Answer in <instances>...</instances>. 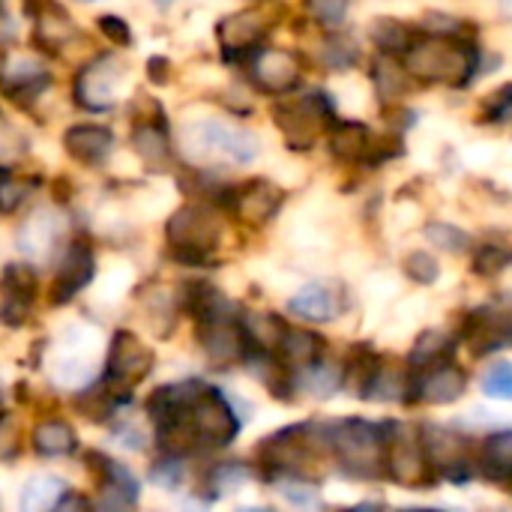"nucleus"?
I'll return each mask as SVG.
<instances>
[{
    "mask_svg": "<svg viewBox=\"0 0 512 512\" xmlns=\"http://www.w3.org/2000/svg\"><path fill=\"white\" fill-rule=\"evenodd\" d=\"M462 342L471 348L474 357H489L512 348V309H471L462 321Z\"/></svg>",
    "mask_w": 512,
    "mask_h": 512,
    "instance_id": "nucleus-15",
    "label": "nucleus"
},
{
    "mask_svg": "<svg viewBox=\"0 0 512 512\" xmlns=\"http://www.w3.org/2000/svg\"><path fill=\"white\" fill-rule=\"evenodd\" d=\"M387 477L405 489H423L435 483V468L426 459L420 432L405 423H393L387 444Z\"/></svg>",
    "mask_w": 512,
    "mask_h": 512,
    "instance_id": "nucleus-9",
    "label": "nucleus"
},
{
    "mask_svg": "<svg viewBox=\"0 0 512 512\" xmlns=\"http://www.w3.org/2000/svg\"><path fill=\"white\" fill-rule=\"evenodd\" d=\"M150 369H153V354H150V348L141 345L138 336L120 330V333L114 336V342H111V351H108V372H105L102 384H105L111 393L129 399L132 387H135L138 381H144V378L150 375Z\"/></svg>",
    "mask_w": 512,
    "mask_h": 512,
    "instance_id": "nucleus-10",
    "label": "nucleus"
},
{
    "mask_svg": "<svg viewBox=\"0 0 512 512\" xmlns=\"http://www.w3.org/2000/svg\"><path fill=\"white\" fill-rule=\"evenodd\" d=\"M36 192L33 177H18L15 171L0 174V216H15Z\"/></svg>",
    "mask_w": 512,
    "mask_h": 512,
    "instance_id": "nucleus-41",
    "label": "nucleus"
},
{
    "mask_svg": "<svg viewBox=\"0 0 512 512\" xmlns=\"http://www.w3.org/2000/svg\"><path fill=\"white\" fill-rule=\"evenodd\" d=\"M342 512H381V504H360V507H351V510Z\"/></svg>",
    "mask_w": 512,
    "mask_h": 512,
    "instance_id": "nucleus-55",
    "label": "nucleus"
},
{
    "mask_svg": "<svg viewBox=\"0 0 512 512\" xmlns=\"http://www.w3.org/2000/svg\"><path fill=\"white\" fill-rule=\"evenodd\" d=\"M117 147V135L102 123H72L63 129V150L84 168H102Z\"/></svg>",
    "mask_w": 512,
    "mask_h": 512,
    "instance_id": "nucleus-23",
    "label": "nucleus"
},
{
    "mask_svg": "<svg viewBox=\"0 0 512 512\" xmlns=\"http://www.w3.org/2000/svg\"><path fill=\"white\" fill-rule=\"evenodd\" d=\"M501 3V12L507 15V18H512V0H498Z\"/></svg>",
    "mask_w": 512,
    "mask_h": 512,
    "instance_id": "nucleus-57",
    "label": "nucleus"
},
{
    "mask_svg": "<svg viewBox=\"0 0 512 512\" xmlns=\"http://www.w3.org/2000/svg\"><path fill=\"white\" fill-rule=\"evenodd\" d=\"M375 138L360 120H339L330 132V150L339 162H366Z\"/></svg>",
    "mask_w": 512,
    "mask_h": 512,
    "instance_id": "nucleus-30",
    "label": "nucleus"
},
{
    "mask_svg": "<svg viewBox=\"0 0 512 512\" xmlns=\"http://www.w3.org/2000/svg\"><path fill=\"white\" fill-rule=\"evenodd\" d=\"M282 201H285V192L264 180V177H255L243 186H234L231 189V198H228V210L249 228H264L279 210H282Z\"/></svg>",
    "mask_w": 512,
    "mask_h": 512,
    "instance_id": "nucleus-17",
    "label": "nucleus"
},
{
    "mask_svg": "<svg viewBox=\"0 0 512 512\" xmlns=\"http://www.w3.org/2000/svg\"><path fill=\"white\" fill-rule=\"evenodd\" d=\"M411 384H414V372L411 369H402V366L387 363L381 357L375 375L369 378V384L363 390V402H378V405L411 402Z\"/></svg>",
    "mask_w": 512,
    "mask_h": 512,
    "instance_id": "nucleus-27",
    "label": "nucleus"
},
{
    "mask_svg": "<svg viewBox=\"0 0 512 512\" xmlns=\"http://www.w3.org/2000/svg\"><path fill=\"white\" fill-rule=\"evenodd\" d=\"M129 75V63L117 51L90 54L72 75V102L87 114H105L117 108L120 87Z\"/></svg>",
    "mask_w": 512,
    "mask_h": 512,
    "instance_id": "nucleus-6",
    "label": "nucleus"
},
{
    "mask_svg": "<svg viewBox=\"0 0 512 512\" xmlns=\"http://www.w3.org/2000/svg\"><path fill=\"white\" fill-rule=\"evenodd\" d=\"M18 39V21L9 0H0V48H12Z\"/></svg>",
    "mask_w": 512,
    "mask_h": 512,
    "instance_id": "nucleus-52",
    "label": "nucleus"
},
{
    "mask_svg": "<svg viewBox=\"0 0 512 512\" xmlns=\"http://www.w3.org/2000/svg\"><path fill=\"white\" fill-rule=\"evenodd\" d=\"M405 276L411 282H417V285H435L438 276H441V264L429 252H411L405 258Z\"/></svg>",
    "mask_w": 512,
    "mask_h": 512,
    "instance_id": "nucleus-46",
    "label": "nucleus"
},
{
    "mask_svg": "<svg viewBox=\"0 0 512 512\" xmlns=\"http://www.w3.org/2000/svg\"><path fill=\"white\" fill-rule=\"evenodd\" d=\"M54 72L39 48H0V93L18 108H33L48 96Z\"/></svg>",
    "mask_w": 512,
    "mask_h": 512,
    "instance_id": "nucleus-7",
    "label": "nucleus"
},
{
    "mask_svg": "<svg viewBox=\"0 0 512 512\" xmlns=\"http://www.w3.org/2000/svg\"><path fill=\"white\" fill-rule=\"evenodd\" d=\"M279 492L282 498L300 512H315L321 507V495L312 483H303V480H285L279 483Z\"/></svg>",
    "mask_w": 512,
    "mask_h": 512,
    "instance_id": "nucleus-45",
    "label": "nucleus"
},
{
    "mask_svg": "<svg viewBox=\"0 0 512 512\" xmlns=\"http://www.w3.org/2000/svg\"><path fill=\"white\" fill-rule=\"evenodd\" d=\"M33 450L45 459H63V456H72L78 450V435L75 429L66 423V420H39L33 435Z\"/></svg>",
    "mask_w": 512,
    "mask_h": 512,
    "instance_id": "nucleus-32",
    "label": "nucleus"
},
{
    "mask_svg": "<svg viewBox=\"0 0 512 512\" xmlns=\"http://www.w3.org/2000/svg\"><path fill=\"white\" fill-rule=\"evenodd\" d=\"M420 441L426 450L429 465L435 468V474L453 480V483H465L471 480V462H468V438L459 435L456 429L447 426H435L426 423L420 429Z\"/></svg>",
    "mask_w": 512,
    "mask_h": 512,
    "instance_id": "nucleus-12",
    "label": "nucleus"
},
{
    "mask_svg": "<svg viewBox=\"0 0 512 512\" xmlns=\"http://www.w3.org/2000/svg\"><path fill=\"white\" fill-rule=\"evenodd\" d=\"M81 3H99V0H81Z\"/></svg>",
    "mask_w": 512,
    "mask_h": 512,
    "instance_id": "nucleus-60",
    "label": "nucleus"
},
{
    "mask_svg": "<svg viewBox=\"0 0 512 512\" xmlns=\"http://www.w3.org/2000/svg\"><path fill=\"white\" fill-rule=\"evenodd\" d=\"M96 276V252L84 237H75L63 246L60 264H57V276L51 285V300L54 303H66L72 300L78 291H84Z\"/></svg>",
    "mask_w": 512,
    "mask_h": 512,
    "instance_id": "nucleus-19",
    "label": "nucleus"
},
{
    "mask_svg": "<svg viewBox=\"0 0 512 512\" xmlns=\"http://www.w3.org/2000/svg\"><path fill=\"white\" fill-rule=\"evenodd\" d=\"M90 468L99 477V510L102 512H132L138 504V480L135 474L102 456V453H90Z\"/></svg>",
    "mask_w": 512,
    "mask_h": 512,
    "instance_id": "nucleus-20",
    "label": "nucleus"
},
{
    "mask_svg": "<svg viewBox=\"0 0 512 512\" xmlns=\"http://www.w3.org/2000/svg\"><path fill=\"white\" fill-rule=\"evenodd\" d=\"M345 378H342V366L330 363V360H318L315 366H309L306 372L297 375V387H303L306 393H312L315 399H330L342 390Z\"/></svg>",
    "mask_w": 512,
    "mask_h": 512,
    "instance_id": "nucleus-37",
    "label": "nucleus"
},
{
    "mask_svg": "<svg viewBox=\"0 0 512 512\" xmlns=\"http://www.w3.org/2000/svg\"><path fill=\"white\" fill-rule=\"evenodd\" d=\"M426 240L432 246H438L441 252H450V255H459V252H465L471 246V237L462 228L450 225V222H429L426 225Z\"/></svg>",
    "mask_w": 512,
    "mask_h": 512,
    "instance_id": "nucleus-44",
    "label": "nucleus"
},
{
    "mask_svg": "<svg viewBox=\"0 0 512 512\" xmlns=\"http://www.w3.org/2000/svg\"><path fill=\"white\" fill-rule=\"evenodd\" d=\"M147 78L153 81V84H168L171 81V60H165V57H150L147 60Z\"/></svg>",
    "mask_w": 512,
    "mask_h": 512,
    "instance_id": "nucleus-53",
    "label": "nucleus"
},
{
    "mask_svg": "<svg viewBox=\"0 0 512 512\" xmlns=\"http://www.w3.org/2000/svg\"><path fill=\"white\" fill-rule=\"evenodd\" d=\"M348 309V294L336 282H309L291 300L288 312L309 324H333Z\"/></svg>",
    "mask_w": 512,
    "mask_h": 512,
    "instance_id": "nucleus-22",
    "label": "nucleus"
},
{
    "mask_svg": "<svg viewBox=\"0 0 512 512\" xmlns=\"http://www.w3.org/2000/svg\"><path fill=\"white\" fill-rule=\"evenodd\" d=\"M66 219L57 207H36L18 225V252L30 261L48 258L63 240Z\"/></svg>",
    "mask_w": 512,
    "mask_h": 512,
    "instance_id": "nucleus-21",
    "label": "nucleus"
},
{
    "mask_svg": "<svg viewBox=\"0 0 512 512\" xmlns=\"http://www.w3.org/2000/svg\"><path fill=\"white\" fill-rule=\"evenodd\" d=\"M237 512H273V510H267V507H246V510H237Z\"/></svg>",
    "mask_w": 512,
    "mask_h": 512,
    "instance_id": "nucleus-59",
    "label": "nucleus"
},
{
    "mask_svg": "<svg viewBox=\"0 0 512 512\" xmlns=\"http://www.w3.org/2000/svg\"><path fill=\"white\" fill-rule=\"evenodd\" d=\"M240 327L246 333L249 354L252 351H270V354H276V348H279V342H282V336L288 330V324L279 315H273V312H246L240 318Z\"/></svg>",
    "mask_w": 512,
    "mask_h": 512,
    "instance_id": "nucleus-34",
    "label": "nucleus"
},
{
    "mask_svg": "<svg viewBox=\"0 0 512 512\" xmlns=\"http://www.w3.org/2000/svg\"><path fill=\"white\" fill-rule=\"evenodd\" d=\"M270 27H273V21H270V15L264 9H240V12L225 15L216 24L222 57H228V60H249L261 48V42L267 39Z\"/></svg>",
    "mask_w": 512,
    "mask_h": 512,
    "instance_id": "nucleus-13",
    "label": "nucleus"
},
{
    "mask_svg": "<svg viewBox=\"0 0 512 512\" xmlns=\"http://www.w3.org/2000/svg\"><path fill=\"white\" fill-rule=\"evenodd\" d=\"M240 435V417L234 411V405L228 402V396L216 387H201L189 414H186V426L177 435V441L171 444L168 456H186L192 450H222L228 447L234 438Z\"/></svg>",
    "mask_w": 512,
    "mask_h": 512,
    "instance_id": "nucleus-3",
    "label": "nucleus"
},
{
    "mask_svg": "<svg viewBox=\"0 0 512 512\" xmlns=\"http://www.w3.org/2000/svg\"><path fill=\"white\" fill-rule=\"evenodd\" d=\"M153 483L162 486V489H177L180 486V477H183V468H180V459L177 456H168L165 462H159L153 468Z\"/></svg>",
    "mask_w": 512,
    "mask_h": 512,
    "instance_id": "nucleus-51",
    "label": "nucleus"
},
{
    "mask_svg": "<svg viewBox=\"0 0 512 512\" xmlns=\"http://www.w3.org/2000/svg\"><path fill=\"white\" fill-rule=\"evenodd\" d=\"M180 153L192 162V165H207L216 159L234 162V165H249L258 159L261 153V141L258 135H252L249 129L231 126L225 120H195L180 132Z\"/></svg>",
    "mask_w": 512,
    "mask_h": 512,
    "instance_id": "nucleus-4",
    "label": "nucleus"
},
{
    "mask_svg": "<svg viewBox=\"0 0 512 512\" xmlns=\"http://www.w3.org/2000/svg\"><path fill=\"white\" fill-rule=\"evenodd\" d=\"M408 57V75L426 81V84H447V87H465L474 81L480 69V51L465 36H426L411 45Z\"/></svg>",
    "mask_w": 512,
    "mask_h": 512,
    "instance_id": "nucleus-2",
    "label": "nucleus"
},
{
    "mask_svg": "<svg viewBox=\"0 0 512 512\" xmlns=\"http://www.w3.org/2000/svg\"><path fill=\"white\" fill-rule=\"evenodd\" d=\"M30 153V138L21 129V123H15L9 114L0 111V174L3 171H15Z\"/></svg>",
    "mask_w": 512,
    "mask_h": 512,
    "instance_id": "nucleus-38",
    "label": "nucleus"
},
{
    "mask_svg": "<svg viewBox=\"0 0 512 512\" xmlns=\"http://www.w3.org/2000/svg\"><path fill=\"white\" fill-rule=\"evenodd\" d=\"M480 471L489 483L512 489V429L492 432L480 450Z\"/></svg>",
    "mask_w": 512,
    "mask_h": 512,
    "instance_id": "nucleus-29",
    "label": "nucleus"
},
{
    "mask_svg": "<svg viewBox=\"0 0 512 512\" xmlns=\"http://www.w3.org/2000/svg\"><path fill=\"white\" fill-rule=\"evenodd\" d=\"M306 6L321 27H339L348 15L351 0H306Z\"/></svg>",
    "mask_w": 512,
    "mask_h": 512,
    "instance_id": "nucleus-49",
    "label": "nucleus"
},
{
    "mask_svg": "<svg viewBox=\"0 0 512 512\" xmlns=\"http://www.w3.org/2000/svg\"><path fill=\"white\" fill-rule=\"evenodd\" d=\"M183 309L198 321V324H213V321H234L237 306L210 282H186L183 285Z\"/></svg>",
    "mask_w": 512,
    "mask_h": 512,
    "instance_id": "nucleus-26",
    "label": "nucleus"
},
{
    "mask_svg": "<svg viewBox=\"0 0 512 512\" xmlns=\"http://www.w3.org/2000/svg\"><path fill=\"white\" fill-rule=\"evenodd\" d=\"M360 60V45L354 36L345 33H330L321 45H318V63L327 72H345Z\"/></svg>",
    "mask_w": 512,
    "mask_h": 512,
    "instance_id": "nucleus-39",
    "label": "nucleus"
},
{
    "mask_svg": "<svg viewBox=\"0 0 512 512\" xmlns=\"http://www.w3.org/2000/svg\"><path fill=\"white\" fill-rule=\"evenodd\" d=\"M393 420L372 423L363 417H348L330 426V453L339 468L357 480L387 477V444H390Z\"/></svg>",
    "mask_w": 512,
    "mask_h": 512,
    "instance_id": "nucleus-1",
    "label": "nucleus"
},
{
    "mask_svg": "<svg viewBox=\"0 0 512 512\" xmlns=\"http://www.w3.org/2000/svg\"><path fill=\"white\" fill-rule=\"evenodd\" d=\"M96 30L102 33V39H108L114 48H129L132 45V27L123 15H99L96 18Z\"/></svg>",
    "mask_w": 512,
    "mask_h": 512,
    "instance_id": "nucleus-48",
    "label": "nucleus"
},
{
    "mask_svg": "<svg viewBox=\"0 0 512 512\" xmlns=\"http://www.w3.org/2000/svg\"><path fill=\"white\" fill-rule=\"evenodd\" d=\"M249 78L261 93L270 96H285L291 90L300 87L303 78V63L294 51L288 48H273V45H261L252 57H249Z\"/></svg>",
    "mask_w": 512,
    "mask_h": 512,
    "instance_id": "nucleus-11",
    "label": "nucleus"
},
{
    "mask_svg": "<svg viewBox=\"0 0 512 512\" xmlns=\"http://www.w3.org/2000/svg\"><path fill=\"white\" fill-rule=\"evenodd\" d=\"M198 345H201L204 357L219 369H228L234 363H246V357H249V342H246V333L240 327V318L198 324Z\"/></svg>",
    "mask_w": 512,
    "mask_h": 512,
    "instance_id": "nucleus-25",
    "label": "nucleus"
},
{
    "mask_svg": "<svg viewBox=\"0 0 512 512\" xmlns=\"http://www.w3.org/2000/svg\"><path fill=\"white\" fill-rule=\"evenodd\" d=\"M378 363H381V354H375L366 342H357V345L348 351L345 363H342V378H345L342 390H348L351 396L363 399V390H366L369 378L375 375Z\"/></svg>",
    "mask_w": 512,
    "mask_h": 512,
    "instance_id": "nucleus-35",
    "label": "nucleus"
},
{
    "mask_svg": "<svg viewBox=\"0 0 512 512\" xmlns=\"http://www.w3.org/2000/svg\"><path fill=\"white\" fill-rule=\"evenodd\" d=\"M512 264V249L507 246H495V243H486V246H480L477 252H474V258H471V270L477 273V276H498V273H504L507 267Z\"/></svg>",
    "mask_w": 512,
    "mask_h": 512,
    "instance_id": "nucleus-43",
    "label": "nucleus"
},
{
    "mask_svg": "<svg viewBox=\"0 0 512 512\" xmlns=\"http://www.w3.org/2000/svg\"><path fill=\"white\" fill-rule=\"evenodd\" d=\"M396 512H444V510H432V507H408V510H396Z\"/></svg>",
    "mask_w": 512,
    "mask_h": 512,
    "instance_id": "nucleus-58",
    "label": "nucleus"
},
{
    "mask_svg": "<svg viewBox=\"0 0 512 512\" xmlns=\"http://www.w3.org/2000/svg\"><path fill=\"white\" fill-rule=\"evenodd\" d=\"M276 357L291 369V372H306L309 366H315L321 357H324V339L312 330H303V327H288L279 348H276Z\"/></svg>",
    "mask_w": 512,
    "mask_h": 512,
    "instance_id": "nucleus-28",
    "label": "nucleus"
},
{
    "mask_svg": "<svg viewBox=\"0 0 512 512\" xmlns=\"http://www.w3.org/2000/svg\"><path fill=\"white\" fill-rule=\"evenodd\" d=\"M453 354H456V339L453 336H447L441 330H423L414 339V348L408 354V369L411 372H423V369L450 363Z\"/></svg>",
    "mask_w": 512,
    "mask_h": 512,
    "instance_id": "nucleus-33",
    "label": "nucleus"
},
{
    "mask_svg": "<svg viewBox=\"0 0 512 512\" xmlns=\"http://www.w3.org/2000/svg\"><path fill=\"white\" fill-rule=\"evenodd\" d=\"M174 3H177V0H153V6H156L159 12H168V9H171Z\"/></svg>",
    "mask_w": 512,
    "mask_h": 512,
    "instance_id": "nucleus-56",
    "label": "nucleus"
},
{
    "mask_svg": "<svg viewBox=\"0 0 512 512\" xmlns=\"http://www.w3.org/2000/svg\"><path fill=\"white\" fill-rule=\"evenodd\" d=\"M483 393L498 402H512V363H495L486 369Z\"/></svg>",
    "mask_w": 512,
    "mask_h": 512,
    "instance_id": "nucleus-47",
    "label": "nucleus"
},
{
    "mask_svg": "<svg viewBox=\"0 0 512 512\" xmlns=\"http://www.w3.org/2000/svg\"><path fill=\"white\" fill-rule=\"evenodd\" d=\"M249 477H252V471L243 462H222V465L210 468V474H207L210 498H219V495H228V492L240 489L243 483H249Z\"/></svg>",
    "mask_w": 512,
    "mask_h": 512,
    "instance_id": "nucleus-42",
    "label": "nucleus"
},
{
    "mask_svg": "<svg viewBox=\"0 0 512 512\" xmlns=\"http://www.w3.org/2000/svg\"><path fill=\"white\" fill-rule=\"evenodd\" d=\"M165 240L171 246V255L180 264H210L219 240H222V222L216 216L213 204H183L171 213L165 222Z\"/></svg>",
    "mask_w": 512,
    "mask_h": 512,
    "instance_id": "nucleus-5",
    "label": "nucleus"
},
{
    "mask_svg": "<svg viewBox=\"0 0 512 512\" xmlns=\"http://www.w3.org/2000/svg\"><path fill=\"white\" fill-rule=\"evenodd\" d=\"M483 117L492 120V123H501V120H510L512 117V84L498 87L486 102H483Z\"/></svg>",
    "mask_w": 512,
    "mask_h": 512,
    "instance_id": "nucleus-50",
    "label": "nucleus"
},
{
    "mask_svg": "<svg viewBox=\"0 0 512 512\" xmlns=\"http://www.w3.org/2000/svg\"><path fill=\"white\" fill-rule=\"evenodd\" d=\"M33 15V42L42 54H63L84 39V30L72 18V12L57 0H36L30 6Z\"/></svg>",
    "mask_w": 512,
    "mask_h": 512,
    "instance_id": "nucleus-14",
    "label": "nucleus"
},
{
    "mask_svg": "<svg viewBox=\"0 0 512 512\" xmlns=\"http://www.w3.org/2000/svg\"><path fill=\"white\" fill-rule=\"evenodd\" d=\"M36 273L30 264H6L0 273V321L6 327H21L27 324L33 303H36Z\"/></svg>",
    "mask_w": 512,
    "mask_h": 512,
    "instance_id": "nucleus-18",
    "label": "nucleus"
},
{
    "mask_svg": "<svg viewBox=\"0 0 512 512\" xmlns=\"http://www.w3.org/2000/svg\"><path fill=\"white\" fill-rule=\"evenodd\" d=\"M372 81L381 99H399L408 93V69H402L393 57L381 54L372 66Z\"/></svg>",
    "mask_w": 512,
    "mask_h": 512,
    "instance_id": "nucleus-40",
    "label": "nucleus"
},
{
    "mask_svg": "<svg viewBox=\"0 0 512 512\" xmlns=\"http://www.w3.org/2000/svg\"><path fill=\"white\" fill-rule=\"evenodd\" d=\"M129 144L135 150V156L150 168V171H165L174 162V141L168 132V120L162 114V108H156L153 114H132V132H129Z\"/></svg>",
    "mask_w": 512,
    "mask_h": 512,
    "instance_id": "nucleus-16",
    "label": "nucleus"
},
{
    "mask_svg": "<svg viewBox=\"0 0 512 512\" xmlns=\"http://www.w3.org/2000/svg\"><path fill=\"white\" fill-rule=\"evenodd\" d=\"M333 117H336V105L327 90H309L294 102L276 105V123L285 132L291 147L297 144L309 147L318 138V132L327 123H333Z\"/></svg>",
    "mask_w": 512,
    "mask_h": 512,
    "instance_id": "nucleus-8",
    "label": "nucleus"
},
{
    "mask_svg": "<svg viewBox=\"0 0 512 512\" xmlns=\"http://www.w3.org/2000/svg\"><path fill=\"white\" fill-rule=\"evenodd\" d=\"M372 42L381 48V54L396 57V54H408L411 45L417 42V30L399 18H378L372 24Z\"/></svg>",
    "mask_w": 512,
    "mask_h": 512,
    "instance_id": "nucleus-36",
    "label": "nucleus"
},
{
    "mask_svg": "<svg viewBox=\"0 0 512 512\" xmlns=\"http://www.w3.org/2000/svg\"><path fill=\"white\" fill-rule=\"evenodd\" d=\"M69 489L60 477L54 474H36L24 483L18 495V512H57V507L66 501Z\"/></svg>",
    "mask_w": 512,
    "mask_h": 512,
    "instance_id": "nucleus-31",
    "label": "nucleus"
},
{
    "mask_svg": "<svg viewBox=\"0 0 512 512\" xmlns=\"http://www.w3.org/2000/svg\"><path fill=\"white\" fill-rule=\"evenodd\" d=\"M57 512H96V507L84 495H66V501L57 507Z\"/></svg>",
    "mask_w": 512,
    "mask_h": 512,
    "instance_id": "nucleus-54",
    "label": "nucleus"
},
{
    "mask_svg": "<svg viewBox=\"0 0 512 512\" xmlns=\"http://www.w3.org/2000/svg\"><path fill=\"white\" fill-rule=\"evenodd\" d=\"M468 393V375L465 369H459L456 363H441L423 372H414V384H411V402L420 405H453Z\"/></svg>",
    "mask_w": 512,
    "mask_h": 512,
    "instance_id": "nucleus-24",
    "label": "nucleus"
}]
</instances>
